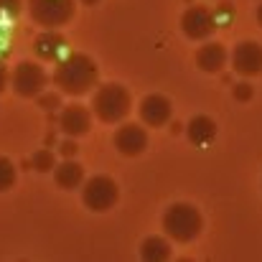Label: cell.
Here are the masks:
<instances>
[{"mask_svg":"<svg viewBox=\"0 0 262 262\" xmlns=\"http://www.w3.org/2000/svg\"><path fill=\"white\" fill-rule=\"evenodd\" d=\"M97 79H99V69L94 59L87 54H69L54 69V84L61 89V94H69V97L89 94L97 87Z\"/></svg>","mask_w":262,"mask_h":262,"instance_id":"6da1fadb","label":"cell"},{"mask_svg":"<svg viewBox=\"0 0 262 262\" xmlns=\"http://www.w3.org/2000/svg\"><path fill=\"white\" fill-rule=\"evenodd\" d=\"M163 232L176 239V242H193L199 234H201V229H204V216H201V211L193 206V204H183V201H178V204H171L168 209H166V214H163Z\"/></svg>","mask_w":262,"mask_h":262,"instance_id":"7a4b0ae2","label":"cell"},{"mask_svg":"<svg viewBox=\"0 0 262 262\" xmlns=\"http://www.w3.org/2000/svg\"><path fill=\"white\" fill-rule=\"evenodd\" d=\"M133 110V97L122 84H102L92 97V112L107 125L122 122Z\"/></svg>","mask_w":262,"mask_h":262,"instance_id":"3957f363","label":"cell"},{"mask_svg":"<svg viewBox=\"0 0 262 262\" xmlns=\"http://www.w3.org/2000/svg\"><path fill=\"white\" fill-rule=\"evenodd\" d=\"M120 199V186L115 178L110 176H92L87 181H82V201L89 211H110Z\"/></svg>","mask_w":262,"mask_h":262,"instance_id":"277c9868","label":"cell"},{"mask_svg":"<svg viewBox=\"0 0 262 262\" xmlns=\"http://www.w3.org/2000/svg\"><path fill=\"white\" fill-rule=\"evenodd\" d=\"M31 18L43 28H61L74 18V0H26Z\"/></svg>","mask_w":262,"mask_h":262,"instance_id":"5b68a950","label":"cell"},{"mask_svg":"<svg viewBox=\"0 0 262 262\" xmlns=\"http://www.w3.org/2000/svg\"><path fill=\"white\" fill-rule=\"evenodd\" d=\"M10 82H13V89H15L18 97L31 99V97H38V94L46 89L49 74H46V69L38 67L36 61H20V64L15 67Z\"/></svg>","mask_w":262,"mask_h":262,"instance_id":"8992f818","label":"cell"},{"mask_svg":"<svg viewBox=\"0 0 262 262\" xmlns=\"http://www.w3.org/2000/svg\"><path fill=\"white\" fill-rule=\"evenodd\" d=\"M216 15L206 5H193L181 15V31L191 41H206L216 31Z\"/></svg>","mask_w":262,"mask_h":262,"instance_id":"52a82bcc","label":"cell"},{"mask_svg":"<svg viewBox=\"0 0 262 262\" xmlns=\"http://www.w3.org/2000/svg\"><path fill=\"white\" fill-rule=\"evenodd\" d=\"M229 59H232V69L242 77L262 74V46L257 41H239Z\"/></svg>","mask_w":262,"mask_h":262,"instance_id":"ba28073f","label":"cell"},{"mask_svg":"<svg viewBox=\"0 0 262 262\" xmlns=\"http://www.w3.org/2000/svg\"><path fill=\"white\" fill-rule=\"evenodd\" d=\"M112 145L117 148V153H122L127 158H135L148 148V133H145V127H140L135 122H125V125L117 127V133L112 138Z\"/></svg>","mask_w":262,"mask_h":262,"instance_id":"9c48e42d","label":"cell"},{"mask_svg":"<svg viewBox=\"0 0 262 262\" xmlns=\"http://www.w3.org/2000/svg\"><path fill=\"white\" fill-rule=\"evenodd\" d=\"M138 112H140V120H143L148 127H163V125L171 120L173 107H171V99H168V97L153 92V94L143 97Z\"/></svg>","mask_w":262,"mask_h":262,"instance_id":"30bf717a","label":"cell"},{"mask_svg":"<svg viewBox=\"0 0 262 262\" xmlns=\"http://www.w3.org/2000/svg\"><path fill=\"white\" fill-rule=\"evenodd\" d=\"M59 127L67 138H82L92 127V112L84 104H69L59 115Z\"/></svg>","mask_w":262,"mask_h":262,"instance_id":"8fae6325","label":"cell"},{"mask_svg":"<svg viewBox=\"0 0 262 262\" xmlns=\"http://www.w3.org/2000/svg\"><path fill=\"white\" fill-rule=\"evenodd\" d=\"M229 61V54H227V46L219 43V41H206L199 51H196V67L204 72V74H219Z\"/></svg>","mask_w":262,"mask_h":262,"instance_id":"7c38bea8","label":"cell"},{"mask_svg":"<svg viewBox=\"0 0 262 262\" xmlns=\"http://www.w3.org/2000/svg\"><path fill=\"white\" fill-rule=\"evenodd\" d=\"M67 41L64 36L59 33V28H46V33H41L36 41H33V51L41 61H56L64 51Z\"/></svg>","mask_w":262,"mask_h":262,"instance_id":"4fadbf2b","label":"cell"},{"mask_svg":"<svg viewBox=\"0 0 262 262\" xmlns=\"http://www.w3.org/2000/svg\"><path fill=\"white\" fill-rule=\"evenodd\" d=\"M186 135H188V140H191L193 145L206 148V145H211L214 138H216V122H214L209 115H193V117L188 120V125H186Z\"/></svg>","mask_w":262,"mask_h":262,"instance_id":"5bb4252c","label":"cell"},{"mask_svg":"<svg viewBox=\"0 0 262 262\" xmlns=\"http://www.w3.org/2000/svg\"><path fill=\"white\" fill-rule=\"evenodd\" d=\"M54 181L59 183V188L64 191H74L82 186L84 181V168L74 161V158H64V163L54 166Z\"/></svg>","mask_w":262,"mask_h":262,"instance_id":"9a60e30c","label":"cell"},{"mask_svg":"<svg viewBox=\"0 0 262 262\" xmlns=\"http://www.w3.org/2000/svg\"><path fill=\"white\" fill-rule=\"evenodd\" d=\"M140 257L145 262H163L171 257V242L168 239H163V237H148V239H143V245H140Z\"/></svg>","mask_w":262,"mask_h":262,"instance_id":"2e32d148","label":"cell"},{"mask_svg":"<svg viewBox=\"0 0 262 262\" xmlns=\"http://www.w3.org/2000/svg\"><path fill=\"white\" fill-rule=\"evenodd\" d=\"M31 166H33V171H38V173H51L54 166H56V156H54V150H49V148L36 150V153L31 156Z\"/></svg>","mask_w":262,"mask_h":262,"instance_id":"e0dca14e","label":"cell"},{"mask_svg":"<svg viewBox=\"0 0 262 262\" xmlns=\"http://www.w3.org/2000/svg\"><path fill=\"white\" fill-rule=\"evenodd\" d=\"M15 178H18V171H15L13 161L5 158V156H0V193L8 191V188H13L15 186Z\"/></svg>","mask_w":262,"mask_h":262,"instance_id":"ac0fdd59","label":"cell"},{"mask_svg":"<svg viewBox=\"0 0 262 262\" xmlns=\"http://www.w3.org/2000/svg\"><path fill=\"white\" fill-rule=\"evenodd\" d=\"M232 97H234L237 102H250V99L255 97V87H252L250 82H237L234 89H232Z\"/></svg>","mask_w":262,"mask_h":262,"instance_id":"d6986e66","label":"cell"},{"mask_svg":"<svg viewBox=\"0 0 262 262\" xmlns=\"http://www.w3.org/2000/svg\"><path fill=\"white\" fill-rule=\"evenodd\" d=\"M38 104L46 110V112H51V110H59L61 107V97L59 94H38Z\"/></svg>","mask_w":262,"mask_h":262,"instance_id":"ffe728a7","label":"cell"},{"mask_svg":"<svg viewBox=\"0 0 262 262\" xmlns=\"http://www.w3.org/2000/svg\"><path fill=\"white\" fill-rule=\"evenodd\" d=\"M59 153L64 156V158H77V153H79V145H77V138H67L61 145H59Z\"/></svg>","mask_w":262,"mask_h":262,"instance_id":"44dd1931","label":"cell"},{"mask_svg":"<svg viewBox=\"0 0 262 262\" xmlns=\"http://www.w3.org/2000/svg\"><path fill=\"white\" fill-rule=\"evenodd\" d=\"M20 10H23V0H0V13L18 15Z\"/></svg>","mask_w":262,"mask_h":262,"instance_id":"7402d4cb","label":"cell"},{"mask_svg":"<svg viewBox=\"0 0 262 262\" xmlns=\"http://www.w3.org/2000/svg\"><path fill=\"white\" fill-rule=\"evenodd\" d=\"M5 87H8V72H5V67L0 64V94L5 92Z\"/></svg>","mask_w":262,"mask_h":262,"instance_id":"603a6c76","label":"cell"},{"mask_svg":"<svg viewBox=\"0 0 262 262\" xmlns=\"http://www.w3.org/2000/svg\"><path fill=\"white\" fill-rule=\"evenodd\" d=\"M257 23H260V26H262V3H260V5H257Z\"/></svg>","mask_w":262,"mask_h":262,"instance_id":"cb8c5ba5","label":"cell"},{"mask_svg":"<svg viewBox=\"0 0 262 262\" xmlns=\"http://www.w3.org/2000/svg\"><path fill=\"white\" fill-rule=\"evenodd\" d=\"M171 133H173V135H176V133H181V125H178V122H173V125H171Z\"/></svg>","mask_w":262,"mask_h":262,"instance_id":"d4e9b609","label":"cell"},{"mask_svg":"<svg viewBox=\"0 0 262 262\" xmlns=\"http://www.w3.org/2000/svg\"><path fill=\"white\" fill-rule=\"evenodd\" d=\"M79 3H84V5H97L99 0H79Z\"/></svg>","mask_w":262,"mask_h":262,"instance_id":"484cf974","label":"cell"}]
</instances>
